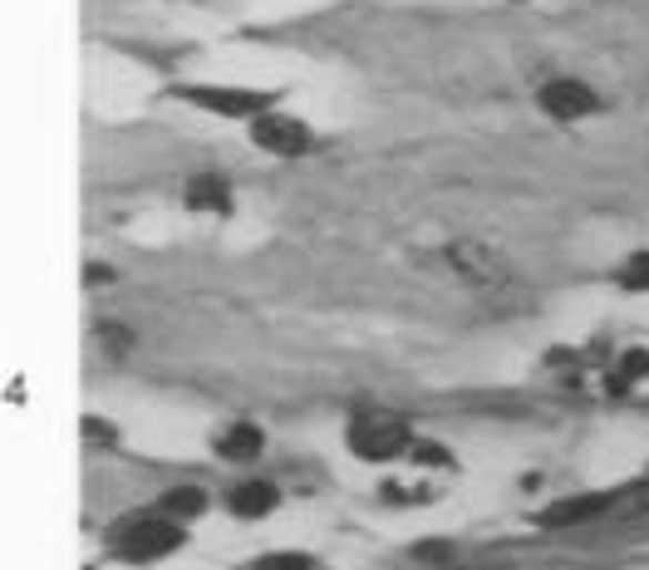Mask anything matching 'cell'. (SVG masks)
<instances>
[{
  "label": "cell",
  "mask_w": 649,
  "mask_h": 570,
  "mask_svg": "<svg viewBox=\"0 0 649 570\" xmlns=\"http://www.w3.org/2000/svg\"><path fill=\"white\" fill-rule=\"evenodd\" d=\"M113 546H119V556H129V561H158V556L182 546V527L173 517H163V511H153V517H129L119 527V536H113Z\"/></svg>",
  "instance_id": "obj_1"
},
{
  "label": "cell",
  "mask_w": 649,
  "mask_h": 570,
  "mask_svg": "<svg viewBox=\"0 0 649 570\" xmlns=\"http://www.w3.org/2000/svg\"><path fill=\"white\" fill-rule=\"evenodd\" d=\"M408 448V428L394 414H359L349 424V452L369 462H389Z\"/></svg>",
  "instance_id": "obj_2"
},
{
  "label": "cell",
  "mask_w": 649,
  "mask_h": 570,
  "mask_svg": "<svg viewBox=\"0 0 649 570\" xmlns=\"http://www.w3.org/2000/svg\"><path fill=\"white\" fill-rule=\"evenodd\" d=\"M182 99H192V104L212 109V113H226V119H261L266 113V99L252 94V89H182Z\"/></svg>",
  "instance_id": "obj_3"
},
{
  "label": "cell",
  "mask_w": 649,
  "mask_h": 570,
  "mask_svg": "<svg viewBox=\"0 0 649 570\" xmlns=\"http://www.w3.org/2000/svg\"><path fill=\"white\" fill-rule=\"evenodd\" d=\"M252 139H256V147H266V153L291 157L305 147V123L286 119V113H261V119H252Z\"/></svg>",
  "instance_id": "obj_4"
},
{
  "label": "cell",
  "mask_w": 649,
  "mask_h": 570,
  "mask_svg": "<svg viewBox=\"0 0 649 570\" xmlns=\"http://www.w3.org/2000/svg\"><path fill=\"white\" fill-rule=\"evenodd\" d=\"M610 507H615V497H606V492L566 497V501H551V507L541 511V527H580V521H596V517H606Z\"/></svg>",
  "instance_id": "obj_5"
},
{
  "label": "cell",
  "mask_w": 649,
  "mask_h": 570,
  "mask_svg": "<svg viewBox=\"0 0 649 570\" xmlns=\"http://www.w3.org/2000/svg\"><path fill=\"white\" fill-rule=\"evenodd\" d=\"M541 109L551 113V119H580V113L596 109V94H590L580 79H551V84L541 89Z\"/></svg>",
  "instance_id": "obj_6"
},
{
  "label": "cell",
  "mask_w": 649,
  "mask_h": 570,
  "mask_svg": "<svg viewBox=\"0 0 649 570\" xmlns=\"http://www.w3.org/2000/svg\"><path fill=\"white\" fill-rule=\"evenodd\" d=\"M232 511L236 517H266V511H276V487L271 482H242L232 492Z\"/></svg>",
  "instance_id": "obj_7"
},
{
  "label": "cell",
  "mask_w": 649,
  "mask_h": 570,
  "mask_svg": "<svg viewBox=\"0 0 649 570\" xmlns=\"http://www.w3.org/2000/svg\"><path fill=\"white\" fill-rule=\"evenodd\" d=\"M216 452H222V458H232V462L256 458V452H261V428H252V424L226 428L222 438H216Z\"/></svg>",
  "instance_id": "obj_8"
},
{
  "label": "cell",
  "mask_w": 649,
  "mask_h": 570,
  "mask_svg": "<svg viewBox=\"0 0 649 570\" xmlns=\"http://www.w3.org/2000/svg\"><path fill=\"white\" fill-rule=\"evenodd\" d=\"M163 517H173V521H192V517H202L207 511V492L202 487H178V492H168L163 497Z\"/></svg>",
  "instance_id": "obj_9"
},
{
  "label": "cell",
  "mask_w": 649,
  "mask_h": 570,
  "mask_svg": "<svg viewBox=\"0 0 649 570\" xmlns=\"http://www.w3.org/2000/svg\"><path fill=\"white\" fill-rule=\"evenodd\" d=\"M187 202H192V207H202V212H226V207H232V192H226L222 177H197L187 187Z\"/></svg>",
  "instance_id": "obj_10"
},
{
  "label": "cell",
  "mask_w": 649,
  "mask_h": 570,
  "mask_svg": "<svg viewBox=\"0 0 649 570\" xmlns=\"http://www.w3.org/2000/svg\"><path fill=\"white\" fill-rule=\"evenodd\" d=\"M640 379H649V349H630V355H620V364H615L610 389L625 394L630 384H640Z\"/></svg>",
  "instance_id": "obj_11"
},
{
  "label": "cell",
  "mask_w": 649,
  "mask_h": 570,
  "mask_svg": "<svg viewBox=\"0 0 649 570\" xmlns=\"http://www.w3.org/2000/svg\"><path fill=\"white\" fill-rule=\"evenodd\" d=\"M620 281H625V291H649V251H640V256L625 261Z\"/></svg>",
  "instance_id": "obj_12"
},
{
  "label": "cell",
  "mask_w": 649,
  "mask_h": 570,
  "mask_svg": "<svg viewBox=\"0 0 649 570\" xmlns=\"http://www.w3.org/2000/svg\"><path fill=\"white\" fill-rule=\"evenodd\" d=\"M252 570H311V566H305V556H261Z\"/></svg>",
  "instance_id": "obj_13"
}]
</instances>
